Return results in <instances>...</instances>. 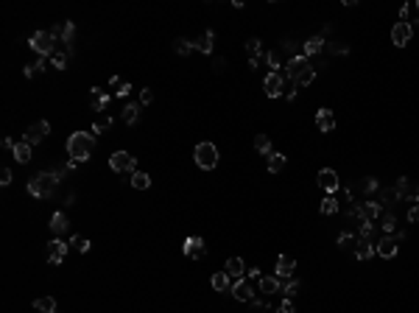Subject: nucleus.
<instances>
[{
	"instance_id": "nucleus-1",
	"label": "nucleus",
	"mask_w": 419,
	"mask_h": 313,
	"mask_svg": "<svg viewBox=\"0 0 419 313\" xmlns=\"http://www.w3.org/2000/svg\"><path fill=\"white\" fill-rule=\"evenodd\" d=\"M67 168H53V171H42V173H34L28 179V193L34 199H50L56 193L59 182L64 179Z\"/></svg>"
},
{
	"instance_id": "nucleus-2",
	"label": "nucleus",
	"mask_w": 419,
	"mask_h": 313,
	"mask_svg": "<svg viewBox=\"0 0 419 313\" xmlns=\"http://www.w3.org/2000/svg\"><path fill=\"white\" fill-rule=\"evenodd\" d=\"M64 149H67L70 159L87 162L90 154H93V149H95V135H90V132H73V135L67 137V143H64Z\"/></svg>"
},
{
	"instance_id": "nucleus-3",
	"label": "nucleus",
	"mask_w": 419,
	"mask_h": 313,
	"mask_svg": "<svg viewBox=\"0 0 419 313\" xmlns=\"http://www.w3.org/2000/svg\"><path fill=\"white\" fill-rule=\"evenodd\" d=\"M28 45L36 50V53H39V56H45V59H50L59 48H62V42H59V39L50 34V31H36V34H31Z\"/></svg>"
},
{
	"instance_id": "nucleus-4",
	"label": "nucleus",
	"mask_w": 419,
	"mask_h": 313,
	"mask_svg": "<svg viewBox=\"0 0 419 313\" xmlns=\"http://www.w3.org/2000/svg\"><path fill=\"white\" fill-rule=\"evenodd\" d=\"M193 156H196V165H199L201 171H213L215 165H218V146L204 140L193 149Z\"/></svg>"
},
{
	"instance_id": "nucleus-5",
	"label": "nucleus",
	"mask_w": 419,
	"mask_h": 313,
	"mask_svg": "<svg viewBox=\"0 0 419 313\" xmlns=\"http://www.w3.org/2000/svg\"><path fill=\"white\" fill-rule=\"evenodd\" d=\"M109 168H112L115 173H135L137 159L129 154V151H115V154L109 156Z\"/></svg>"
},
{
	"instance_id": "nucleus-6",
	"label": "nucleus",
	"mask_w": 419,
	"mask_h": 313,
	"mask_svg": "<svg viewBox=\"0 0 419 313\" xmlns=\"http://www.w3.org/2000/svg\"><path fill=\"white\" fill-rule=\"evenodd\" d=\"M316 179H319V187L327 193V196H335V193L341 190V179H338V173H335L333 168H321Z\"/></svg>"
},
{
	"instance_id": "nucleus-7",
	"label": "nucleus",
	"mask_w": 419,
	"mask_h": 313,
	"mask_svg": "<svg viewBox=\"0 0 419 313\" xmlns=\"http://www.w3.org/2000/svg\"><path fill=\"white\" fill-rule=\"evenodd\" d=\"M48 135H50V123L48 121H36V123H31V126L25 129V137H22V140L28 143V146H36V143H42Z\"/></svg>"
},
{
	"instance_id": "nucleus-8",
	"label": "nucleus",
	"mask_w": 419,
	"mask_h": 313,
	"mask_svg": "<svg viewBox=\"0 0 419 313\" xmlns=\"http://www.w3.org/2000/svg\"><path fill=\"white\" fill-rule=\"evenodd\" d=\"M411 36H414V28H411V22H394V28H391V42L397 45V48H405V45L411 42Z\"/></svg>"
},
{
	"instance_id": "nucleus-9",
	"label": "nucleus",
	"mask_w": 419,
	"mask_h": 313,
	"mask_svg": "<svg viewBox=\"0 0 419 313\" xmlns=\"http://www.w3.org/2000/svg\"><path fill=\"white\" fill-rule=\"evenodd\" d=\"M307 67H313V64H310V59H307V56H302V53H299V56L288 59V64H285V76L291 78V81H296V78H299V76H302V73L307 70Z\"/></svg>"
},
{
	"instance_id": "nucleus-10",
	"label": "nucleus",
	"mask_w": 419,
	"mask_h": 313,
	"mask_svg": "<svg viewBox=\"0 0 419 313\" xmlns=\"http://www.w3.org/2000/svg\"><path fill=\"white\" fill-rule=\"evenodd\" d=\"M263 90H266V95H269V98H279V95L285 93V78H282V73H269V76H266V81H263Z\"/></svg>"
},
{
	"instance_id": "nucleus-11",
	"label": "nucleus",
	"mask_w": 419,
	"mask_h": 313,
	"mask_svg": "<svg viewBox=\"0 0 419 313\" xmlns=\"http://www.w3.org/2000/svg\"><path fill=\"white\" fill-rule=\"evenodd\" d=\"M182 249H185V255L190 257V260H204L207 257V243H204V238H199V235H196V238H187Z\"/></svg>"
},
{
	"instance_id": "nucleus-12",
	"label": "nucleus",
	"mask_w": 419,
	"mask_h": 313,
	"mask_svg": "<svg viewBox=\"0 0 419 313\" xmlns=\"http://www.w3.org/2000/svg\"><path fill=\"white\" fill-rule=\"evenodd\" d=\"M50 34L56 36L62 45H73V36H76V25H73L70 20H64V22H59V25H53V28H50Z\"/></svg>"
},
{
	"instance_id": "nucleus-13",
	"label": "nucleus",
	"mask_w": 419,
	"mask_h": 313,
	"mask_svg": "<svg viewBox=\"0 0 419 313\" xmlns=\"http://www.w3.org/2000/svg\"><path fill=\"white\" fill-rule=\"evenodd\" d=\"M67 249H70V243H64V241H50L48 243V263H53V266H59L67 257Z\"/></svg>"
},
{
	"instance_id": "nucleus-14",
	"label": "nucleus",
	"mask_w": 419,
	"mask_h": 313,
	"mask_svg": "<svg viewBox=\"0 0 419 313\" xmlns=\"http://www.w3.org/2000/svg\"><path fill=\"white\" fill-rule=\"evenodd\" d=\"M293 271H296V260L291 255H279L277 257V269H274V277L285 280V277H293Z\"/></svg>"
},
{
	"instance_id": "nucleus-15",
	"label": "nucleus",
	"mask_w": 419,
	"mask_h": 313,
	"mask_svg": "<svg viewBox=\"0 0 419 313\" xmlns=\"http://www.w3.org/2000/svg\"><path fill=\"white\" fill-rule=\"evenodd\" d=\"M377 255L380 257H386V260H391V257H397V238H394V235H386V238H380V241H377Z\"/></svg>"
},
{
	"instance_id": "nucleus-16",
	"label": "nucleus",
	"mask_w": 419,
	"mask_h": 313,
	"mask_svg": "<svg viewBox=\"0 0 419 313\" xmlns=\"http://www.w3.org/2000/svg\"><path fill=\"white\" fill-rule=\"evenodd\" d=\"M232 297L241 299V302H252V299H255V288H252L249 280H235L232 283Z\"/></svg>"
},
{
	"instance_id": "nucleus-17",
	"label": "nucleus",
	"mask_w": 419,
	"mask_h": 313,
	"mask_svg": "<svg viewBox=\"0 0 419 313\" xmlns=\"http://www.w3.org/2000/svg\"><path fill=\"white\" fill-rule=\"evenodd\" d=\"M316 129H319V132H324V135H330V132L335 129V115L330 112L327 107H321L319 112H316Z\"/></svg>"
},
{
	"instance_id": "nucleus-18",
	"label": "nucleus",
	"mask_w": 419,
	"mask_h": 313,
	"mask_svg": "<svg viewBox=\"0 0 419 313\" xmlns=\"http://www.w3.org/2000/svg\"><path fill=\"white\" fill-rule=\"evenodd\" d=\"M324 48H327V45H324V36L316 34V36H310V39L302 45V56H307V59H310V56H319Z\"/></svg>"
},
{
	"instance_id": "nucleus-19",
	"label": "nucleus",
	"mask_w": 419,
	"mask_h": 313,
	"mask_svg": "<svg viewBox=\"0 0 419 313\" xmlns=\"http://www.w3.org/2000/svg\"><path fill=\"white\" fill-rule=\"evenodd\" d=\"M224 271H227L232 280H243L246 277V263H243L241 257H229L227 266H224Z\"/></svg>"
},
{
	"instance_id": "nucleus-20",
	"label": "nucleus",
	"mask_w": 419,
	"mask_h": 313,
	"mask_svg": "<svg viewBox=\"0 0 419 313\" xmlns=\"http://www.w3.org/2000/svg\"><path fill=\"white\" fill-rule=\"evenodd\" d=\"M210 285H213L218 294H224V291H232V277H229L227 271H215L213 277H210Z\"/></svg>"
},
{
	"instance_id": "nucleus-21",
	"label": "nucleus",
	"mask_w": 419,
	"mask_h": 313,
	"mask_svg": "<svg viewBox=\"0 0 419 313\" xmlns=\"http://www.w3.org/2000/svg\"><path fill=\"white\" fill-rule=\"evenodd\" d=\"M90 93H93V112H104V109L109 107V95H107V90H101V87H93Z\"/></svg>"
},
{
	"instance_id": "nucleus-22",
	"label": "nucleus",
	"mask_w": 419,
	"mask_h": 313,
	"mask_svg": "<svg viewBox=\"0 0 419 313\" xmlns=\"http://www.w3.org/2000/svg\"><path fill=\"white\" fill-rule=\"evenodd\" d=\"M377 201H380V207H383V210H391L394 204H400V201H403V196H400L394 187H386V190L380 193V199H377Z\"/></svg>"
},
{
	"instance_id": "nucleus-23",
	"label": "nucleus",
	"mask_w": 419,
	"mask_h": 313,
	"mask_svg": "<svg viewBox=\"0 0 419 313\" xmlns=\"http://www.w3.org/2000/svg\"><path fill=\"white\" fill-rule=\"evenodd\" d=\"M67 229H70V218L64 213H53V218H50V232L62 235V232H67Z\"/></svg>"
},
{
	"instance_id": "nucleus-24",
	"label": "nucleus",
	"mask_w": 419,
	"mask_h": 313,
	"mask_svg": "<svg viewBox=\"0 0 419 313\" xmlns=\"http://www.w3.org/2000/svg\"><path fill=\"white\" fill-rule=\"evenodd\" d=\"M386 210L380 207V201H363V215H366V221H380V215H383Z\"/></svg>"
},
{
	"instance_id": "nucleus-25",
	"label": "nucleus",
	"mask_w": 419,
	"mask_h": 313,
	"mask_svg": "<svg viewBox=\"0 0 419 313\" xmlns=\"http://www.w3.org/2000/svg\"><path fill=\"white\" fill-rule=\"evenodd\" d=\"M213 45H215V34H213V31H204V34L196 39V50H199V53H213Z\"/></svg>"
},
{
	"instance_id": "nucleus-26",
	"label": "nucleus",
	"mask_w": 419,
	"mask_h": 313,
	"mask_svg": "<svg viewBox=\"0 0 419 313\" xmlns=\"http://www.w3.org/2000/svg\"><path fill=\"white\" fill-rule=\"evenodd\" d=\"M257 283H260V291L263 294H277L279 288H282V280L274 277V274H271V277H260Z\"/></svg>"
},
{
	"instance_id": "nucleus-27",
	"label": "nucleus",
	"mask_w": 419,
	"mask_h": 313,
	"mask_svg": "<svg viewBox=\"0 0 419 313\" xmlns=\"http://www.w3.org/2000/svg\"><path fill=\"white\" fill-rule=\"evenodd\" d=\"M11 156H14L17 162H28V159H31V146H28L25 140L14 143V151H11Z\"/></svg>"
},
{
	"instance_id": "nucleus-28",
	"label": "nucleus",
	"mask_w": 419,
	"mask_h": 313,
	"mask_svg": "<svg viewBox=\"0 0 419 313\" xmlns=\"http://www.w3.org/2000/svg\"><path fill=\"white\" fill-rule=\"evenodd\" d=\"M380 227H383L386 235H394L397 232V215L391 213V210H386V213L380 215Z\"/></svg>"
},
{
	"instance_id": "nucleus-29",
	"label": "nucleus",
	"mask_w": 419,
	"mask_h": 313,
	"mask_svg": "<svg viewBox=\"0 0 419 313\" xmlns=\"http://www.w3.org/2000/svg\"><path fill=\"white\" fill-rule=\"evenodd\" d=\"M129 182H132V187H137V190H148L151 187V176L142 171H135L132 176H129Z\"/></svg>"
},
{
	"instance_id": "nucleus-30",
	"label": "nucleus",
	"mask_w": 419,
	"mask_h": 313,
	"mask_svg": "<svg viewBox=\"0 0 419 313\" xmlns=\"http://www.w3.org/2000/svg\"><path fill=\"white\" fill-rule=\"evenodd\" d=\"M375 252L377 249H375V243H372V241H358V246H355V257H358V260H369Z\"/></svg>"
},
{
	"instance_id": "nucleus-31",
	"label": "nucleus",
	"mask_w": 419,
	"mask_h": 313,
	"mask_svg": "<svg viewBox=\"0 0 419 313\" xmlns=\"http://www.w3.org/2000/svg\"><path fill=\"white\" fill-rule=\"evenodd\" d=\"M266 165H269L271 173H279V171L285 168V154H279V151H271V154H269V162H266Z\"/></svg>"
},
{
	"instance_id": "nucleus-32",
	"label": "nucleus",
	"mask_w": 419,
	"mask_h": 313,
	"mask_svg": "<svg viewBox=\"0 0 419 313\" xmlns=\"http://www.w3.org/2000/svg\"><path fill=\"white\" fill-rule=\"evenodd\" d=\"M123 121H126L129 126H135V123L140 121V104H126V107H123Z\"/></svg>"
},
{
	"instance_id": "nucleus-33",
	"label": "nucleus",
	"mask_w": 419,
	"mask_h": 313,
	"mask_svg": "<svg viewBox=\"0 0 419 313\" xmlns=\"http://www.w3.org/2000/svg\"><path fill=\"white\" fill-rule=\"evenodd\" d=\"M319 210H321V215H335L338 210H341V201L335 199V196H327V199L321 201V207H319Z\"/></svg>"
},
{
	"instance_id": "nucleus-34",
	"label": "nucleus",
	"mask_w": 419,
	"mask_h": 313,
	"mask_svg": "<svg viewBox=\"0 0 419 313\" xmlns=\"http://www.w3.org/2000/svg\"><path fill=\"white\" fill-rule=\"evenodd\" d=\"M34 308L36 311H42V313H56V299L53 297H39V299H34Z\"/></svg>"
},
{
	"instance_id": "nucleus-35",
	"label": "nucleus",
	"mask_w": 419,
	"mask_h": 313,
	"mask_svg": "<svg viewBox=\"0 0 419 313\" xmlns=\"http://www.w3.org/2000/svg\"><path fill=\"white\" fill-rule=\"evenodd\" d=\"M263 62L271 67V73H279V67H282V59H279V50H269V53H263Z\"/></svg>"
},
{
	"instance_id": "nucleus-36",
	"label": "nucleus",
	"mask_w": 419,
	"mask_h": 313,
	"mask_svg": "<svg viewBox=\"0 0 419 313\" xmlns=\"http://www.w3.org/2000/svg\"><path fill=\"white\" fill-rule=\"evenodd\" d=\"M246 53H249V59H260L263 56V42H260L257 36H252L246 42Z\"/></svg>"
},
{
	"instance_id": "nucleus-37",
	"label": "nucleus",
	"mask_w": 419,
	"mask_h": 313,
	"mask_svg": "<svg viewBox=\"0 0 419 313\" xmlns=\"http://www.w3.org/2000/svg\"><path fill=\"white\" fill-rule=\"evenodd\" d=\"M255 149L263 156H269L271 154V137L269 135H255Z\"/></svg>"
},
{
	"instance_id": "nucleus-38",
	"label": "nucleus",
	"mask_w": 419,
	"mask_h": 313,
	"mask_svg": "<svg viewBox=\"0 0 419 313\" xmlns=\"http://www.w3.org/2000/svg\"><path fill=\"white\" fill-rule=\"evenodd\" d=\"M193 48H196V42H190V39H182V36H179V39H173V50H176L179 56H187Z\"/></svg>"
},
{
	"instance_id": "nucleus-39",
	"label": "nucleus",
	"mask_w": 419,
	"mask_h": 313,
	"mask_svg": "<svg viewBox=\"0 0 419 313\" xmlns=\"http://www.w3.org/2000/svg\"><path fill=\"white\" fill-rule=\"evenodd\" d=\"M299 280H288V283H282V288H279V294H282L285 299H293L296 297V291H299Z\"/></svg>"
},
{
	"instance_id": "nucleus-40",
	"label": "nucleus",
	"mask_w": 419,
	"mask_h": 313,
	"mask_svg": "<svg viewBox=\"0 0 419 313\" xmlns=\"http://www.w3.org/2000/svg\"><path fill=\"white\" fill-rule=\"evenodd\" d=\"M338 246H341V249H355V246H358V235L341 232V235H338Z\"/></svg>"
},
{
	"instance_id": "nucleus-41",
	"label": "nucleus",
	"mask_w": 419,
	"mask_h": 313,
	"mask_svg": "<svg viewBox=\"0 0 419 313\" xmlns=\"http://www.w3.org/2000/svg\"><path fill=\"white\" fill-rule=\"evenodd\" d=\"M112 129V118L109 115H101L98 121H95V126H93V135H101V132H109Z\"/></svg>"
},
{
	"instance_id": "nucleus-42",
	"label": "nucleus",
	"mask_w": 419,
	"mask_h": 313,
	"mask_svg": "<svg viewBox=\"0 0 419 313\" xmlns=\"http://www.w3.org/2000/svg\"><path fill=\"white\" fill-rule=\"evenodd\" d=\"M313 81H316V67H307V70L302 73L293 84H296V87H307V84H313Z\"/></svg>"
},
{
	"instance_id": "nucleus-43",
	"label": "nucleus",
	"mask_w": 419,
	"mask_h": 313,
	"mask_svg": "<svg viewBox=\"0 0 419 313\" xmlns=\"http://www.w3.org/2000/svg\"><path fill=\"white\" fill-rule=\"evenodd\" d=\"M70 246H73V249H78L81 255H84V252H90V241H87V238H81V235H73V238H70Z\"/></svg>"
},
{
	"instance_id": "nucleus-44",
	"label": "nucleus",
	"mask_w": 419,
	"mask_h": 313,
	"mask_svg": "<svg viewBox=\"0 0 419 313\" xmlns=\"http://www.w3.org/2000/svg\"><path fill=\"white\" fill-rule=\"evenodd\" d=\"M377 187H380V182H377L375 176H366V179L361 182V190H363V193H375Z\"/></svg>"
},
{
	"instance_id": "nucleus-45",
	"label": "nucleus",
	"mask_w": 419,
	"mask_h": 313,
	"mask_svg": "<svg viewBox=\"0 0 419 313\" xmlns=\"http://www.w3.org/2000/svg\"><path fill=\"white\" fill-rule=\"evenodd\" d=\"M279 53H288V56H299V53H296V42H291V39H285V42L282 45H279Z\"/></svg>"
},
{
	"instance_id": "nucleus-46",
	"label": "nucleus",
	"mask_w": 419,
	"mask_h": 313,
	"mask_svg": "<svg viewBox=\"0 0 419 313\" xmlns=\"http://www.w3.org/2000/svg\"><path fill=\"white\" fill-rule=\"evenodd\" d=\"M327 50H330V53H335V56H347L349 53V48L344 42H333V45H327Z\"/></svg>"
},
{
	"instance_id": "nucleus-47",
	"label": "nucleus",
	"mask_w": 419,
	"mask_h": 313,
	"mask_svg": "<svg viewBox=\"0 0 419 313\" xmlns=\"http://www.w3.org/2000/svg\"><path fill=\"white\" fill-rule=\"evenodd\" d=\"M274 313H296V308H293V302L291 299H282L277 308H274Z\"/></svg>"
},
{
	"instance_id": "nucleus-48",
	"label": "nucleus",
	"mask_w": 419,
	"mask_h": 313,
	"mask_svg": "<svg viewBox=\"0 0 419 313\" xmlns=\"http://www.w3.org/2000/svg\"><path fill=\"white\" fill-rule=\"evenodd\" d=\"M151 101H154V93H151L148 87H145V90H140V107H148Z\"/></svg>"
},
{
	"instance_id": "nucleus-49",
	"label": "nucleus",
	"mask_w": 419,
	"mask_h": 313,
	"mask_svg": "<svg viewBox=\"0 0 419 313\" xmlns=\"http://www.w3.org/2000/svg\"><path fill=\"white\" fill-rule=\"evenodd\" d=\"M414 11V3H405L403 8H400V22H408V17H411Z\"/></svg>"
},
{
	"instance_id": "nucleus-50",
	"label": "nucleus",
	"mask_w": 419,
	"mask_h": 313,
	"mask_svg": "<svg viewBox=\"0 0 419 313\" xmlns=\"http://www.w3.org/2000/svg\"><path fill=\"white\" fill-rule=\"evenodd\" d=\"M408 221H411V224H419V204H414L411 210H408Z\"/></svg>"
},
{
	"instance_id": "nucleus-51",
	"label": "nucleus",
	"mask_w": 419,
	"mask_h": 313,
	"mask_svg": "<svg viewBox=\"0 0 419 313\" xmlns=\"http://www.w3.org/2000/svg\"><path fill=\"white\" fill-rule=\"evenodd\" d=\"M123 84H126V81H123V78H121V76H112V81H109V87H112L115 93H118V90H121V87H123Z\"/></svg>"
},
{
	"instance_id": "nucleus-52",
	"label": "nucleus",
	"mask_w": 419,
	"mask_h": 313,
	"mask_svg": "<svg viewBox=\"0 0 419 313\" xmlns=\"http://www.w3.org/2000/svg\"><path fill=\"white\" fill-rule=\"evenodd\" d=\"M8 182H11V171L3 168V171H0V185H8Z\"/></svg>"
},
{
	"instance_id": "nucleus-53",
	"label": "nucleus",
	"mask_w": 419,
	"mask_h": 313,
	"mask_svg": "<svg viewBox=\"0 0 419 313\" xmlns=\"http://www.w3.org/2000/svg\"><path fill=\"white\" fill-rule=\"evenodd\" d=\"M285 98H288V101H293V98H296V84H293V81L288 84V90H285Z\"/></svg>"
},
{
	"instance_id": "nucleus-54",
	"label": "nucleus",
	"mask_w": 419,
	"mask_h": 313,
	"mask_svg": "<svg viewBox=\"0 0 419 313\" xmlns=\"http://www.w3.org/2000/svg\"><path fill=\"white\" fill-rule=\"evenodd\" d=\"M246 277L249 280H260V277H263V271H260V269H246Z\"/></svg>"
},
{
	"instance_id": "nucleus-55",
	"label": "nucleus",
	"mask_w": 419,
	"mask_h": 313,
	"mask_svg": "<svg viewBox=\"0 0 419 313\" xmlns=\"http://www.w3.org/2000/svg\"><path fill=\"white\" fill-rule=\"evenodd\" d=\"M129 93H132V84H123V87H121V90H118L115 95H118V98H126Z\"/></svg>"
},
{
	"instance_id": "nucleus-56",
	"label": "nucleus",
	"mask_w": 419,
	"mask_h": 313,
	"mask_svg": "<svg viewBox=\"0 0 419 313\" xmlns=\"http://www.w3.org/2000/svg\"><path fill=\"white\" fill-rule=\"evenodd\" d=\"M0 146H3V149H6V151H14V143L8 140V137H3V143H0Z\"/></svg>"
},
{
	"instance_id": "nucleus-57",
	"label": "nucleus",
	"mask_w": 419,
	"mask_h": 313,
	"mask_svg": "<svg viewBox=\"0 0 419 313\" xmlns=\"http://www.w3.org/2000/svg\"><path fill=\"white\" fill-rule=\"evenodd\" d=\"M213 67H215V70H218V73H221V70H224V67H227V59L221 56V59H218V62H215V64H213Z\"/></svg>"
},
{
	"instance_id": "nucleus-58",
	"label": "nucleus",
	"mask_w": 419,
	"mask_h": 313,
	"mask_svg": "<svg viewBox=\"0 0 419 313\" xmlns=\"http://www.w3.org/2000/svg\"><path fill=\"white\" fill-rule=\"evenodd\" d=\"M260 67V59H249V70H257Z\"/></svg>"
},
{
	"instance_id": "nucleus-59",
	"label": "nucleus",
	"mask_w": 419,
	"mask_h": 313,
	"mask_svg": "<svg viewBox=\"0 0 419 313\" xmlns=\"http://www.w3.org/2000/svg\"><path fill=\"white\" fill-rule=\"evenodd\" d=\"M414 196H417V201H419V190H414Z\"/></svg>"
},
{
	"instance_id": "nucleus-60",
	"label": "nucleus",
	"mask_w": 419,
	"mask_h": 313,
	"mask_svg": "<svg viewBox=\"0 0 419 313\" xmlns=\"http://www.w3.org/2000/svg\"><path fill=\"white\" fill-rule=\"evenodd\" d=\"M417 8H419V3H417Z\"/></svg>"
},
{
	"instance_id": "nucleus-61",
	"label": "nucleus",
	"mask_w": 419,
	"mask_h": 313,
	"mask_svg": "<svg viewBox=\"0 0 419 313\" xmlns=\"http://www.w3.org/2000/svg\"><path fill=\"white\" fill-rule=\"evenodd\" d=\"M56 313H59V311H56Z\"/></svg>"
}]
</instances>
